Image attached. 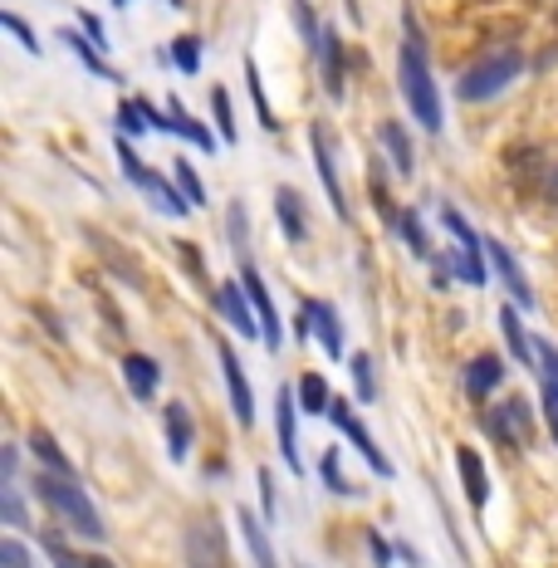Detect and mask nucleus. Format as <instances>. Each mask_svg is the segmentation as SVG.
Returning <instances> with one entry per match:
<instances>
[{"mask_svg": "<svg viewBox=\"0 0 558 568\" xmlns=\"http://www.w3.org/2000/svg\"><path fill=\"white\" fill-rule=\"evenodd\" d=\"M456 466H460V485H466L470 505H475V510H480V505H485V495H490V485H485V460H480V452H470V446H460V452H456Z\"/></svg>", "mask_w": 558, "mask_h": 568, "instance_id": "13", "label": "nucleus"}, {"mask_svg": "<svg viewBox=\"0 0 558 568\" xmlns=\"http://www.w3.org/2000/svg\"><path fill=\"white\" fill-rule=\"evenodd\" d=\"M490 432L500 446H515V452H525V446H534V417H529V402L509 397L500 402V407L490 412Z\"/></svg>", "mask_w": 558, "mask_h": 568, "instance_id": "5", "label": "nucleus"}, {"mask_svg": "<svg viewBox=\"0 0 558 568\" xmlns=\"http://www.w3.org/2000/svg\"><path fill=\"white\" fill-rule=\"evenodd\" d=\"M40 544L54 554V568H89V559H74V554H69V549H64V544H59L54 535H44Z\"/></svg>", "mask_w": 558, "mask_h": 568, "instance_id": "35", "label": "nucleus"}, {"mask_svg": "<svg viewBox=\"0 0 558 568\" xmlns=\"http://www.w3.org/2000/svg\"><path fill=\"white\" fill-rule=\"evenodd\" d=\"M402 89H407V103L417 113L422 128H442V99H436V84L422 64V34H417V20L407 16V44H402Z\"/></svg>", "mask_w": 558, "mask_h": 568, "instance_id": "1", "label": "nucleus"}, {"mask_svg": "<svg viewBox=\"0 0 558 568\" xmlns=\"http://www.w3.org/2000/svg\"><path fill=\"white\" fill-rule=\"evenodd\" d=\"M0 505H6V525H30V519H26V510H20V495H16V480H6V485H0Z\"/></svg>", "mask_w": 558, "mask_h": 568, "instance_id": "31", "label": "nucleus"}, {"mask_svg": "<svg viewBox=\"0 0 558 568\" xmlns=\"http://www.w3.org/2000/svg\"><path fill=\"white\" fill-rule=\"evenodd\" d=\"M64 40H69V44H74V50H79V54H84V59H89V69H93V74H103V59H99V54H93V50H89V44H84V40H79V34H64Z\"/></svg>", "mask_w": 558, "mask_h": 568, "instance_id": "41", "label": "nucleus"}, {"mask_svg": "<svg viewBox=\"0 0 558 568\" xmlns=\"http://www.w3.org/2000/svg\"><path fill=\"white\" fill-rule=\"evenodd\" d=\"M485 251H490V260H495V270L505 275V284H509V294H515L519 304H534V290H529V280H525V270H519V260L509 255V245H500V241H485Z\"/></svg>", "mask_w": 558, "mask_h": 568, "instance_id": "12", "label": "nucleus"}, {"mask_svg": "<svg viewBox=\"0 0 558 568\" xmlns=\"http://www.w3.org/2000/svg\"><path fill=\"white\" fill-rule=\"evenodd\" d=\"M294 20H300V30H304V40L314 44V40H324V30H318V20L308 16V0H294Z\"/></svg>", "mask_w": 558, "mask_h": 568, "instance_id": "36", "label": "nucleus"}, {"mask_svg": "<svg viewBox=\"0 0 558 568\" xmlns=\"http://www.w3.org/2000/svg\"><path fill=\"white\" fill-rule=\"evenodd\" d=\"M554 20H558V16H554Z\"/></svg>", "mask_w": 558, "mask_h": 568, "instance_id": "47", "label": "nucleus"}, {"mask_svg": "<svg viewBox=\"0 0 558 568\" xmlns=\"http://www.w3.org/2000/svg\"><path fill=\"white\" fill-rule=\"evenodd\" d=\"M123 377H128V387H133V397H142V402L158 393V363L142 358V353H128L123 358Z\"/></svg>", "mask_w": 558, "mask_h": 568, "instance_id": "16", "label": "nucleus"}, {"mask_svg": "<svg viewBox=\"0 0 558 568\" xmlns=\"http://www.w3.org/2000/svg\"><path fill=\"white\" fill-rule=\"evenodd\" d=\"M367 544H373V559H377V568H387V564H392V549L383 544V535H367Z\"/></svg>", "mask_w": 558, "mask_h": 568, "instance_id": "42", "label": "nucleus"}, {"mask_svg": "<svg viewBox=\"0 0 558 568\" xmlns=\"http://www.w3.org/2000/svg\"><path fill=\"white\" fill-rule=\"evenodd\" d=\"M500 358H490V353H485V358H475L470 363V373H466V387H470V397H485L490 393L495 383H500Z\"/></svg>", "mask_w": 558, "mask_h": 568, "instance_id": "23", "label": "nucleus"}, {"mask_svg": "<svg viewBox=\"0 0 558 568\" xmlns=\"http://www.w3.org/2000/svg\"><path fill=\"white\" fill-rule=\"evenodd\" d=\"M30 452H34V460H44L54 476H69V480H74V466H69V456L59 452V442H54L50 432H34V436H30Z\"/></svg>", "mask_w": 558, "mask_h": 568, "instance_id": "19", "label": "nucleus"}, {"mask_svg": "<svg viewBox=\"0 0 558 568\" xmlns=\"http://www.w3.org/2000/svg\"><path fill=\"white\" fill-rule=\"evenodd\" d=\"M300 407H304V412L334 407V397H328V383H324L318 373H304V377H300Z\"/></svg>", "mask_w": 558, "mask_h": 568, "instance_id": "25", "label": "nucleus"}, {"mask_svg": "<svg viewBox=\"0 0 558 568\" xmlns=\"http://www.w3.org/2000/svg\"><path fill=\"white\" fill-rule=\"evenodd\" d=\"M34 490H40V500L50 505V510L64 519L69 529H79V535H89V539H103V519L99 510H93V500L84 490H79V480H69V476H40L34 480Z\"/></svg>", "mask_w": 558, "mask_h": 568, "instance_id": "2", "label": "nucleus"}, {"mask_svg": "<svg viewBox=\"0 0 558 568\" xmlns=\"http://www.w3.org/2000/svg\"><path fill=\"white\" fill-rule=\"evenodd\" d=\"M304 318L318 328V338H324V348L338 358V353H343V328H338L334 304H304Z\"/></svg>", "mask_w": 558, "mask_h": 568, "instance_id": "15", "label": "nucleus"}, {"mask_svg": "<svg viewBox=\"0 0 558 568\" xmlns=\"http://www.w3.org/2000/svg\"><path fill=\"white\" fill-rule=\"evenodd\" d=\"M235 519H241V535H245V544H251V554H255V568H280L275 549H270V539H265V529H260V519L255 515H235Z\"/></svg>", "mask_w": 558, "mask_h": 568, "instance_id": "21", "label": "nucleus"}, {"mask_svg": "<svg viewBox=\"0 0 558 568\" xmlns=\"http://www.w3.org/2000/svg\"><path fill=\"white\" fill-rule=\"evenodd\" d=\"M519 59L515 50H495V54H485L480 64H470L466 74H460V99H490V93H500V89H509V79L519 74Z\"/></svg>", "mask_w": 558, "mask_h": 568, "instance_id": "3", "label": "nucleus"}, {"mask_svg": "<svg viewBox=\"0 0 558 568\" xmlns=\"http://www.w3.org/2000/svg\"><path fill=\"white\" fill-rule=\"evenodd\" d=\"M211 109H216V128L225 138H235V118H231V93L216 89V99H211Z\"/></svg>", "mask_w": 558, "mask_h": 568, "instance_id": "33", "label": "nucleus"}, {"mask_svg": "<svg viewBox=\"0 0 558 568\" xmlns=\"http://www.w3.org/2000/svg\"><path fill=\"white\" fill-rule=\"evenodd\" d=\"M397 226H402V235H407V245H412V251H417V255L432 251V245H426V235H422V226H417V211H402V221H397Z\"/></svg>", "mask_w": 558, "mask_h": 568, "instance_id": "32", "label": "nucleus"}, {"mask_svg": "<svg viewBox=\"0 0 558 568\" xmlns=\"http://www.w3.org/2000/svg\"><path fill=\"white\" fill-rule=\"evenodd\" d=\"M245 84H251V99H255V113H260V123L275 133V113H270V103H265V89H260V69H255V59H245Z\"/></svg>", "mask_w": 558, "mask_h": 568, "instance_id": "28", "label": "nucleus"}, {"mask_svg": "<svg viewBox=\"0 0 558 568\" xmlns=\"http://www.w3.org/2000/svg\"><path fill=\"white\" fill-rule=\"evenodd\" d=\"M162 422H168V452L172 460H186V446H192V417H186L182 402H168L162 407Z\"/></svg>", "mask_w": 558, "mask_h": 568, "instance_id": "14", "label": "nucleus"}, {"mask_svg": "<svg viewBox=\"0 0 558 568\" xmlns=\"http://www.w3.org/2000/svg\"><path fill=\"white\" fill-rule=\"evenodd\" d=\"M241 284H245V294H251V304H255V318H260V338H265V348L275 353V348H280V314H275V300H270L265 280H260L251 265L241 270Z\"/></svg>", "mask_w": 558, "mask_h": 568, "instance_id": "8", "label": "nucleus"}, {"mask_svg": "<svg viewBox=\"0 0 558 568\" xmlns=\"http://www.w3.org/2000/svg\"><path fill=\"white\" fill-rule=\"evenodd\" d=\"M89 568H113L109 559H89Z\"/></svg>", "mask_w": 558, "mask_h": 568, "instance_id": "45", "label": "nucleus"}, {"mask_svg": "<svg viewBox=\"0 0 558 568\" xmlns=\"http://www.w3.org/2000/svg\"><path fill=\"white\" fill-rule=\"evenodd\" d=\"M172 59H176V69H182V74H196V69H201V40H196V34H182V40L172 44Z\"/></svg>", "mask_w": 558, "mask_h": 568, "instance_id": "27", "label": "nucleus"}, {"mask_svg": "<svg viewBox=\"0 0 558 568\" xmlns=\"http://www.w3.org/2000/svg\"><path fill=\"white\" fill-rule=\"evenodd\" d=\"M221 368H225V387H231L235 417H241V426H251V422H255V397H251V383H245L241 363H235V353L225 348V343H221Z\"/></svg>", "mask_w": 558, "mask_h": 568, "instance_id": "10", "label": "nucleus"}, {"mask_svg": "<svg viewBox=\"0 0 558 568\" xmlns=\"http://www.w3.org/2000/svg\"><path fill=\"white\" fill-rule=\"evenodd\" d=\"M172 172H176V182H182V196L192 201V206H201V201H206V192H201V182H196L192 162H172Z\"/></svg>", "mask_w": 558, "mask_h": 568, "instance_id": "30", "label": "nucleus"}, {"mask_svg": "<svg viewBox=\"0 0 558 568\" xmlns=\"http://www.w3.org/2000/svg\"><path fill=\"white\" fill-rule=\"evenodd\" d=\"M275 211H280V226L290 241H304V211H300V192L294 186H280L275 192Z\"/></svg>", "mask_w": 558, "mask_h": 568, "instance_id": "18", "label": "nucleus"}, {"mask_svg": "<svg viewBox=\"0 0 558 568\" xmlns=\"http://www.w3.org/2000/svg\"><path fill=\"white\" fill-rule=\"evenodd\" d=\"M544 402H549V422H554V432H558V387H544Z\"/></svg>", "mask_w": 558, "mask_h": 568, "instance_id": "43", "label": "nucleus"}, {"mask_svg": "<svg viewBox=\"0 0 558 568\" xmlns=\"http://www.w3.org/2000/svg\"><path fill=\"white\" fill-rule=\"evenodd\" d=\"M549 196H554V201H558V172H554V176H549Z\"/></svg>", "mask_w": 558, "mask_h": 568, "instance_id": "44", "label": "nucleus"}, {"mask_svg": "<svg viewBox=\"0 0 558 568\" xmlns=\"http://www.w3.org/2000/svg\"><path fill=\"white\" fill-rule=\"evenodd\" d=\"M328 412H334V422L343 426V436H348V442H353V446H358V452L367 456V466H373L377 476H387V470H392V460H387V456L373 446V436H367V426H363V422L348 412V402H334V407H328Z\"/></svg>", "mask_w": 558, "mask_h": 568, "instance_id": "9", "label": "nucleus"}, {"mask_svg": "<svg viewBox=\"0 0 558 568\" xmlns=\"http://www.w3.org/2000/svg\"><path fill=\"white\" fill-rule=\"evenodd\" d=\"M318 59H324V89L343 99V44L334 30H324V40H318Z\"/></svg>", "mask_w": 558, "mask_h": 568, "instance_id": "17", "label": "nucleus"}, {"mask_svg": "<svg viewBox=\"0 0 558 568\" xmlns=\"http://www.w3.org/2000/svg\"><path fill=\"white\" fill-rule=\"evenodd\" d=\"M118 158H123V168H128V176H133V182H138V186H148V192H152V196H158V201H162V206H168V211H172V216H186V211H192V201H186V196H176V192H172V186H168V182H162V176H152L148 168H142V162H138V152H133V148H128V142H118Z\"/></svg>", "mask_w": 558, "mask_h": 568, "instance_id": "7", "label": "nucleus"}, {"mask_svg": "<svg viewBox=\"0 0 558 568\" xmlns=\"http://www.w3.org/2000/svg\"><path fill=\"white\" fill-rule=\"evenodd\" d=\"M500 334H505L509 348H515V363H529L534 358V343L525 338V324H519V314L509 310V304L500 310Z\"/></svg>", "mask_w": 558, "mask_h": 568, "instance_id": "24", "label": "nucleus"}, {"mask_svg": "<svg viewBox=\"0 0 558 568\" xmlns=\"http://www.w3.org/2000/svg\"><path fill=\"white\" fill-rule=\"evenodd\" d=\"M308 148H314V168H318V176H324V192H328V201H334V216H338V221H348V196H343V186H338L334 138H328V128H324V123L308 128Z\"/></svg>", "mask_w": 558, "mask_h": 568, "instance_id": "6", "label": "nucleus"}, {"mask_svg": "<svg viewBox=\"0 0 558 568\" xmlns=\"http://www.w3.org/2000/svg\"><path fill=\"white\" fill-rule=\"evenodd\" d=\"M0 568H30V554L20 539H6L0 544Z\"/></svg>", "mask_w": 558, "mask_h": 568, "instance_id": "34", "label": "nucleus"}, {"mask_svg": "<svg viewBox=\"0 0 558 568\" xmlns=\"http://www.w3.org/2000/svg\"><path fill=\"white\" fill-rule=\"evenodd\" d=\"M0 20H6V30H10V34H16V40H20V44H26V50H30V54H40V44H34V34H30V26H26V20H16V16H0Z\"/></svg>", "mask_w": 558, "mask_h": 568, "instance_id": "38", "label": "nucleus"}, {"mask_svg": "<svg viewBox=\"0 0 558 568\" xmlns=\"http://www.w3.org/2000/svg\"><path fill=\"white\" fill-rule=\"evenodd\" d=\"M280 452L290 460V470H300V436H294V397L280 393Z\"/></svg>", "mask_w": 558, "mask_h": 568, "instance_id": "20", "label": "nucleus"}, {"mask_svg": "<svg viewBox=\"0 0 558 568\" xmlns=\"http://www.w3.org/2000/svg\"><path fill=\"white\" fill-rule=\"evenodd\" d=\"M260 505H265V515L275 519V485H270V470H260Z\"/></svg>", "mask_w": 558, "mask_h": 568, "instance_id": "40", "label": "nucleus"}, {"mask_svg": "<svg viewBox=\"0 0 558 568\" xmlns=\"http://www.w3.org/2000/svg\"><path fill=\"white\" fill-rule=\"evenodd\" d=\"M377 133H383V148L392 152V168H397L402 176H412V142H407V133H402V123H383Z\"/></svg>", "mask_w": 558, "mask_h": 568, "instance_id": "22", "label": "nucleus"}, {"mask_svg": "<svg viewBox=\"0 0 558 568\" xmlns=\"http://www.w3.org/2000/svg\"><path fill=\"white\" fill-rule=\"evenodd\" d=\"M241 290H245V284L225 280V284H221V310H225V318H231V324H235V334H245V338H251V334H260V318L251 314V304H245V300H251V294H241Z\"/></svg>", "mask_w": 558, "mask_h": 568, "instance_id": "11", "label": "nucleus"}, {"mask_svg": "<svg viewBox=\"0 0 558 568\" xmlns=\"http://www.w3.org/2000/svg\"><path fill=\"white\" fill-rule=\"evenodd\" d=\"M186 568H235L231 544L216 515H196L186 525Z\"/></svg>", "mask_w": 558, "mask_h": 568, "instance_id": "4", "label": "nucleus"}, {"mask_svg": "<svg viewBox=\"0 0 558 568\" xmlns=\"http://www.w3.org/2000/svg\"><path fill=\"white\" fill-rule=\"evenodd\" d=\"M118 128H123L128 138H142L148 133V109H142V103H123V109H118Z\"/></svg>", "mask_w": 558, "mask_h": 568, "instance_id": "29", "label": "nucleus"}, {"mask_svg": "<svg viewBox=\"0 0 558 568\" xmlns=\"http://www.w3.org/2000/svg\"><path fill=\"white\" fill-rule=\"evenodd\" d=\"M324 480H328V485H334V490H338V495H348V480H343V476H338V456H334V452H328V456H324Z\"/></svg>", "mask_w": 558, "mask_h": 568, "instance_id": "39", "label": "nucleus"}, {"mask_svg": "<svg viewBox=\"0 0 558 568\" xmlns=\"http://www.w3.org/2000/svg\"><path fill=\"white\" fill-rule=\"evenodd\" d=\"M172 133L192 138L201 152H211V148H216V142H211V133H206V128H201V123H192V118H186V109H182V103H176V99H172Z\"/></svg>", "mask_w": 558, "mask_h": 568, "instance_id": "26", "label": "nucleus"}, {"mask_svg": "<svg viewBox=\"0 0 558 568\" xmlns=\"http://www.w3.org/2000/svg\"><path fill=\"white\" fill-rule=\"evenodd\" d=\"M367 353H358V358H353V373H358V393H363V402H373V368H367Z\"/></svg>", "mask_w": 558, "mask_h": 568, "instance_id": "37", "label": "nucleus"}, {"mask_svg": "<svg viewBox=\"0 0 558 568\" xmlns=\"http://www.w3.org/2000/svg\"><path fill=\"white\" fill-rule=\"evenodd\" d=\"M118 6H123V0H118Z\"/></svg>", "mask_w": 558, "mask_h": 568, "instance_id": "46", "label": "nucleus"}]
</instances>
